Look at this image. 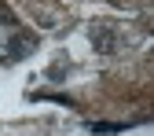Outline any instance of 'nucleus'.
Instances as JSON below:
<instances>
[{
    "label": "nucleus",
    "mask_w": 154,
    "mask_h": 136,
    "mask_svg": "<svg viewBox=\"0 0 154 136\" xmlns=\"http://www.w3.org/2000/svg\"><path fill=\"white\" fill-rule=\"evenodd\" d=\"M125 122H88V132H121Z\"/></svg>",
    "instance_id": "7ed1b4c3"
},
{
    "label": "nucleus",
    "mask_w": 154,
    "mask_h": 136,
    "mask_svg": "<svg viewBox=\"0 0 154 136\" xmlns=\"http://www.w3.org/2000/svg\"><path fill=\"white\" fill-rule=\"evenodd\" d=\"M37 52V33L29 30H18L11 41L4 44V52H0V63H18V59H26V55Z\"/></svg>",
    "instance_id": "f257e3e1"
},
{
    "label": "nucleus",
    "mask_w": 154,
    "mask_h": 136,
    "mask_svg": "<svg viewBox=\"0 0 154 136\" xmlns=\"http://www.w3.org/2000/svg\"><path fill=\"white\" fill-rule=\"evenodd\" d=\"M0 22H8V26H11V22H15V11H11V8H8V4H0Z\"/></svg>",
    "instance_id": "20e7f679"
},
{
    "label": "nucleus",
    "mask_w": 154,
    "mask_h": 136,
    "mask_svg": "<svg viewBox=\"0 0 154 136\" xmlns=\"http://www.w3.org/2000/svg\"><path fill=\"white\" fill-rule=\"evenodd\" d=\"M88 37H92L95 52H103V55L118 52V44H121V37H118V26H114V22H92V26H88Z\"/></svg>",
    "instance_id": "f03ea898"
}]
</instances>
